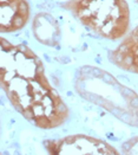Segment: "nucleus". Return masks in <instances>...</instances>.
<instances>
[{"instance_id":"1","label":"nucleus","mask_w":138,"mask_h":155,"mask_svg":"<svg viewBox=\"0 0 138 155\" xmlns=\"http://www.w3.org/2000/svg\"><path fill=\"white\" fill-rule=\"evenodd\" d=\"M0 83L13 108L40 129H54L69 120L70 109L46 77L36 52L1 38Z\"/></svg>"},{"instance_id":"9","label":"nucleus","mask_w":138,"mask_h":155,"mask_svg":"<svg viewBox=\"0 0 138 155\" xmlns=\"http://www.w3.org/2000/svg\"><path fill=\"white\" fill-rule=\"evenodd\" d=\"M135 1H136V2H137V4H138V0H135Z\"/></svg>"},{"instance_id":"3","label":"nucleus","mask_w":138,"mask_h":155,"mask_svg":"<svg viewBox=\"0 0 138 155\" xmlns=\"http://www.w3.org/2000/svg\"><path fill=\"white\" fill-rule=\"evenodd\" d=\"M66 11L98 37L123 39L130 27V7L126 0H67Z\"/></svg>"},{"instance_id":"2","label":"nucleus","mask_w":138,"mask_h":155,"mask_svg":"<svg viewBox=\"0 0 138 155\" xmlns=\"http://www.w3.org/2000/svg\"><path fill=\"white\" fill-rule=\"evenodd\" d=\"M73 88L83 100L138 128V94L106 70L92 65L80 66L73 77Z\"/></svg>"},{"instance_id":"6","label":"nucleus","mask_w":138,"mask_h":155,"mask_svg":"<svg viewBox=\"0 0 138 155\" xmlns=\"http://www.w3.org/2000/svg\"><path fill=\"white\" fill-rule=\"evenodd\" d=\"M109 61L126 72L138 75V25L109 52Z\"/></svg>"},{"instance_id":"8","label":"nucleus","mask_w":138,"mask_h":155,"mask_svg":"<svg viewBox=\"0 0 138 155\" xmlns=\"http://www.w3.org/2000/svg\"><path fill=\"white\" fill-rule=\"evenodd\" d=\"M120 153L126 155H138V136L126 140L120 147Z\"/></svg>"},{"instance_id":"5","label":"nucleus","mask_w":138,"mask_h":155,"mask_svg":"<svg viewBox=\"0 0 138 155\" xmlns=\"http://www.w3.org/2000/svg\"><path fill=\"white\" fill-rule=\"evenodd\" d=\"M31 17V7L26 0H0V31L13 33L23 30Z\"/></svg>"},{"instance_id":"4","label":"nucleus","mask_w":138,"mask_h":155,"mask_svg":"<svg viewBox=\"0 0 138 155\" xmlns=\"http://www.w3.org/2000/svg\"><path fill=\"white\" fill-rule=\"evenodd\" d=\"M44 147L49 154L58 155H116L120 153L106 141L85 134L45 140Z\"/></svg>"},{"instance_id":"7","label":"nucleus","mask_w":138,"mask_h":155,"mask_svg":"<svg viewBox=\"0 0 138 155\" xmlns=\"http://www.w3.org/2000/svg\"><path fill=\"white\" fill-rule=\"evenodd\" d=\"M32 32L36 40L49 48H59L62 28L57 19L46 12L37 13L32 20Z\"/></svg>"}]
</instances>
